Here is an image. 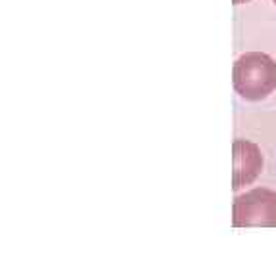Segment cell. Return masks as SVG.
<instances>
[{"mask_svg":"<svg viewBox=\"0 0 276 258\" xmlns=\"http://www.w3.org/2000/svg\"><path fill=\"white\" fill-rule=\"evenodd\" d=\"M234 88L248 102H261L276 88V62L263 52H248L234 64Z\"/></svg>","mask_w":276,"mask_h":258,"instance_id":"cell-1","label":"cell"},{"mask_svg":"<svg viewBox=\"0 0 276 258\" xmlns=\"http://www.w3.org/2000/svg\"><path fill=\"white\" fill-rule=\"evenodd\" d=\"M232 224L236 228L246 226H276V194L265 188H257L238 195L234 201Z\"/></svg>","mask_w":276,"mask_h":258,"instance_id":"cell-2","label":"cell"},{"mask_svg":"<svg viewBox=\"0 0 276 258\" xmlns=\"http://www.w3.org/2000/svg\"><path fill=\"white\" fill-rule=\"evenodd\" d=\"M263 171V153L250 140H234L232 146V188L252 184Z\"/></svg>","mask_w":276,"mask_h":258,"instance_id":"cell-3","label":"cell"},{"mask_svg":"<svg viewBox=\"0 0 276 258\" xmlns=\"http://www.w3.org/2000/svg\"><path fill=\"white\" fill-rule=\"evenodd\" d=\"M244 2H248V0H234V4H244Z\"/></svg>","mask_w":276,"mask_h":258,"instance_id":"cell-4","label":"cell"},{"mask_svg":"<svg viewBox=\"0 0 276 258\" xmlns=\"http://www.w3.org/2000/svg\"><path fill=\"white\" fill-rule=\"evenodd\" d=\"M273 2H275V6H276V0H273Z\"/></svg>","mask_w":276,"mask_h":258,"instance_id":"cell-5","label":"cell"}]
</instances>
